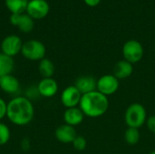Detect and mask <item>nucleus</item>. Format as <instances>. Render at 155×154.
Here are the masks:
<instances>
[{"label": "nucleus", "mask_w": 155, "mask_h": 154, "mask_svg": "<svg viewBox=\"0 0 155 154\" xmlns=\"http://www.w3.org/2000/svg\"><path fill=\"white\" fill-rule=\"evenodd\" d=\"M143 44L137 40H129L124 43L123 46V56L124 59L131 64H136L140 62L143 56Z\"/></svg>", "instance_id": "5"}, {"label": "nucleus", "mask_w": 155, "mask_h": 154, "mask_svg": "<svg viewBox=\"0 0 155 154\" xmlns=\"http://www.w3.org/2000/svg\"><path fill=\"white\" fill-rule=\"evenodd\" d=\"M10 138H11V131L9 127L5 123L0 122V146H4L6 143H8Z\"/></svg>", "instance_id": "21"}, {"label": "nucleus", "mask_w": 155, "mask_h": 154, "mask_svg": "<svg viewBox=\"0 0 155 154\" xmlns=\"http://www.w3.org/2000/svg\"><path fill=\"white\" fill-rule=\"evenodd\" d=\"M36 88L40 96L45 98H52L58 92V84L53 77L42 78Z\"/></svg>", "instance_id": "11"}, {"label": "nucleus", "mask_w": 155, "mask_h": 154, "mask_svg": "<svg viewBox=\"0 0 155 154\" xmlns=\"http://www.w3.org/2000/svg\"><path fill=\"white\" fill-rule=\"evenodd\" d=\"M15 68V61L13 57H10L2 52H0V77L7 74H11Z\"/></svg>", "instance_id": "17"}, {"label": "nucleus", "mask_w": 155, "mask_h": 154, "mask_svg": "<svg viewBox=\"0 0 155 154\" xmlns=\"http://www.w3.org/2000/svg\"><path fill=\"white\" fill-rule=\"evenodd\" d=\"M149 154H155V151H153V152H151Z\"/></svg>", "instance_id": "26"}, {"label": "nucleus", "mask_w": 155, "mask_h": 154, "mask_svg": "<svg viewBox=\"0 0 155 154\" xmlns=\"http://www.w3.org/2000/svg\"><path fill=\"white\" fill-rule=\"evenodd\" d=\"M77 136L74 127L68 124H62L58 126L54 131L55 139L62 143H72Z\"/></svg>", "instance_id": "13"}, {"label": "nucleus", "mask_w": 155, "mask_h": 154, "mask_svg": "<svg viewBox=\"0 0 155 154\" xmlns=\"http://www.w3.org/2000/svg\"><path fill=\"white\" fill-rule=\"evenodd\" d=\"M73 144V147L78 151V152H82V151H84L86 146H87V142L85 140V138L84 136H81V135H77L75 137V139L74 140V142L72 143Z\"/></svg>", "instance_id": "22"}, {"label": "nucleus", "mask_w": 155, "mask_h": 154, "mask_svg": "<svg viewBox=\"0 0 155 154\" xmlns=\"http://www.w3.org/2000/svg\"><path fill=\"white\" fill-rule=\"evenodd\" d=\"M10 23L12 25L16 26L22 33H30L35 26V20L27 14H11Z\"/></svg>", "instance_id": "10"}, {"label": "nucleus", "mask_w": 155, "mask_h": 154, "mask_svg": "<svg viewBox=\"0 0 155 154\" xmlns=\"http://www.w3.org/2000/svg\"><path fill=\"white\" fill-rule=\"evenodd\" d=\"M84 2L90 7H95L100 4L101 0H84Z\"/></svg>", "instance_id": "25"}, {"label": "nucleus", "mask_w": 155, "mask_h": 154, "mask_svg": "<svg viewBox=\"0 0 155 154\" xmlns=\"http://www.w3.org/2000/svg\"><path fill=\"white\" fill-rule=\"evenodd\" d=\"M21 54L25 59L29 61L39 62L45 58L46 48L41 41L31 39L23 44Z\"/></svg>", "instance_id": "4"}, {"label": "nucleus", "mask_w": 155, "mask_h": 154, "mask_svg": "<svg viewBox=\"0 0 155 154\" xmlns=\"http://www.w3.org/2000/svg\"><path fill=\"white\" fill-rule=\"evenodd\" d=\"M140 139H141V133L139 132V129L132 128V127L127 128V130L124 133V141L127 144L134 146L139 143Z\"/></svg>", "instance_id": "20"}, {"label": "nucleus", "mask_w": 155, "mask_h": 154, "mask_svg": "<svg viewBox=\"0 0 155 154\" xmlns=\"http://www.w3.org/2000/svg\"><path fill=\"white\" fill-rule=\"evenodd\" d=\"M28 0H5L6 8L11 14H23L26 11Z\"/></svg>", "instance_id": "19"}, {"label": "nucleus", "mask_w": 155, "mask_h": 154, "mask_svg": "<svg viewBox=\"0 0 155 154\" xmlns=\"http://www.w3.org/2000/svg\"><path fill=\"white\" fill-rule=\"evenodd\" d=\"M82 95L97 91V80L92 75H82L78 77L74 84Z\"/></svg>", "instance_id": "12"}, {"label": "nucleus", "mask_w": 155, "mask_h": 154, "mask_svg": "<svg viewBox=\"0 0 155 154\" xmlns=\"http://www.w3.org/2000/svg\"><path fill=\"white\" fill-rule=\"evenodd\" d=\"M6 117L16 126L29 124L35 117V107L26 96L17 95L7 103Z\"/></svg>", "instance_id": "1"}, {"label": "nucleus", "mask_w": 155, "mask_h": 154, "mask_svg": "<svg viewBox=\"0 0 155 154\" xmlns=\"http://www.w3.org/2000/svg\"><path fill=\"white\" fill-rule=\"evenodd\" d=\"M25 12L34 20H40L49 14L50 5L46 0H30Z\"/></svg>", "instance_id": "7"}, {"label": "nucleus", "mask_w": 155, "mask_h": 154, "mask_svg": "<svg viewBox=\"0 0 155 154\" xmlns=\"http://www.w3.org/2000/svg\"><path fill=\"white\" fill-rule=\"evenodd\" d=\"M134 73V66L133 64L129 63L126 60H120L118 61L113 69V74L118 79H126L130 77Z\"/></svg>", "instance_id": "16"}, {"label": "nucleus", "mask_w": 155, "mask_h": 154, "mask_svg": "<svg viewBox=\"0 0 155 154\" xmlns=\"http://www.w3.org/2000/svg\"><path fill=\"white\" fill-rule=\"evenodd\" d=\"M148 130L153 133H155V115H151L147 118L146 120V123H145Z\"/></svg>", "instance_id": "24"}, {"label": "nucleus", "mask_w": 155, "mask_h": 154, "mask_svg": "<svg viewBox=\"0 0 155 154\" xmlns=\"http://www.w3.org/2000/svg\"><path fill=\"white\" fill-rule=\"evenodd\" d=\"M84 116L98 118L104 115L109 107L108 97L98 91H94L82 95L79 106Z\"/></svg>", "instance_id": "2"}, {"label": "nucleus", "mask_w": 155, "mask_h": 154, "mask_svg": "<svg viewBox=\"0 0 155 154\" xmlns=\"http://www.w3.org/2000/svg\"><path fill=\"white\" fill-rule=\"evenodd\" d=\"M84 114L79 107L68 108L64 113V121L65 124L75 127L83 123Z\"/></svg>", "instance_id": "15"}, {"label": "nucleus", "mask_w": 155, "mask_h": 154, "mask_svg": "<svg viewBox=\"0 0 155 154\" xmlns=\"http://www.w3.org/2000/svg\"><path fill=\"white\" fill-rule=\"evenodd\" d=\"M82 98V93L74 85H70L64 88L61 93V103L66 108L78 107Z\"/></svg>", "instance_id": "9"}, {"label": "nucleus", "mask_w": 155, "mask_h": 154, "mask_svg": "<svg viewBox=\"0 0 155 154\" xmlns=\"http://www.w3.org/2000/svg\"><path fill=\"white\" fill-rule=\"evenodd\" d=\"M119 86L120 82L114 74H104L97 80V91L107 97L115 93Z\"/></svg>", "instance_id": "6"}, {"label": "nucleus", "mask_w": 155, "mask_h": 154, "mask_svg": "<svg viewBox=\"0 0 155 154\" xmlns=\"http://www.w3.org/2000/svg\"><path fill=\"white\" fill-rule=\"evenodd\" d=\"M0 89L8 94H16L20 90L19 80L12 74L0 77Z\"/></svg>", "instance_id": "14"}, {"label": "nucleus", "mask_w": 155, "mask_h": 154, "mask_svg": "<svg viewBox=\"0 0 155 154\" xmlns=\"http://www.w3.org/2000/svg\"><path fill=\"white\" fill-rule=\"evenodd\" d=\"M6 110H7V103L0 97V122L6 117Z\"/></svg>", "instance_id": "23"}, {"label": "nucleus", "mask_w": 155, "mask_h": 154, "mask_svg": "<svg viewBox=\"0 0 155 154\" xmlns=\"http://www.w3.org/2000/svg\"><path fill=\"white\" fill-rule=\"evenodd\" d=\"M54 64L50 59L44 58L41 61H39L38 72L43 78H52L54 74Z\"/></svg>", "instance_id": "18"}, {"label": "nucleus", "mask_w": 155, "mask_h": 154, "mask_svg": "<svg viewBox=\"0 0 155 154\" xmlns=\"http://www.w3.org/2000/svg\"><path fill=\"white\" fill-rule=\"evenodd\" d=\"M23 44L24 43L18 35H7L1 43V52L10 57H14L21 53Z\"/></svg>", "instance_id": "8"}, {"label": "nucleus", "mask_w": 155, "mask_h": 154, "mask_svg": "<svg viewBox=\"0 0 155 154\" xmlns=\"http://www.w3.org/2000/svg\"><path fill=\"white\" fill-rule=\"evenodd\" d=\"M147 113L143 105L139 103L130 104L124 113V121L128 127L141 128L145 124L147 120Z\"/></svg>", "instance_id": "3"}]
</instances>
